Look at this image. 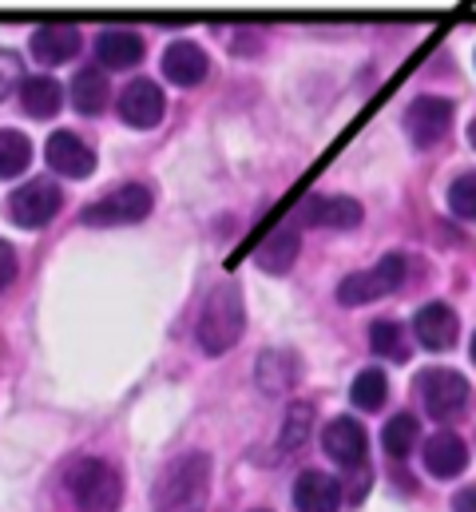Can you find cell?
<instances>
[{
  "label": "cell",
  "instance_id": "obj_1",
  "mask_svg": "<svg viewBox=\"0 0 476 512\" xmlns=\"http://www.w3.org/2000/svg\"><path fill=\"white\" fill-rule=\"evenodd\" d=\"M211 489V461L207 453H187L163 469L155 481V512H203Z\"/></svg>",
  "mask_w": 476,
  "mask_h": 512
},
{
  "label": "cell",
  "instance_id": "obj_2",
  "mask_svg": "<svg viewBox=\"0 0 476 512\" xmlns=\"http://www.w3.org/2000/svg\"><path fill=\"white\" fill-rule=\"evenodd\" d=\"M246 330V310H242V294L235 282H219L199 314V346L207 354H227Z\"/></svg>",
  "mask_w": 476,
  "mask_h": 512
},
{
  "label": "cell",
  "instance_id": "obj_3",
  "mask_svg": "<svg viewBox=\"0 0 476 512\" xmlns=\"http://www.w3.org/2000/svg\"><path fill=\"white\" fill-rule=\"evenodd\" d=\"M64 485H68V497L84 512H116L119 501H123L119 473L112 465L96 461V457L72 461L68 473H64Z\"/></svg>",
  "mask_w": 476,
  "mask_h": 512
},
{
  "label": "cell",
  "instance_id": "obj_4",
  "mask_svg": "<svg viewBox=\"0 0 476 512\" xmlns=\"http://www.w3.org/2000/svg\"><path fill=\"white\" fill-rule=\"evenodd\" d=\"M147 215H151V191L143 183H123L112 195L80 211L88 227H131V223H143Z\"/></svg>",
  "mask_w": 476,
  "mask_h": 512
},
{
  "label": "cell",
  "instance_id": "obj_5",
  "mask_svg": "<svg viewBox=\"0 0 476 512\" xmlns=\"http://www.w3.org/2000/svg\"><path fill=\"white\" fill-rule=\"evenodd\" d=\"M401 282H405V258L385 255L373 270H357L350 278H342L338 298H342V306H365V302H377L385 294H397Z\"/></svg>",
  "mask_w": 476,
  "mask_h": 512
},
{
  "label": "cell",
  "instance_id": "obj_6",
  "mask_svg": "<svg viewBox=\"0 0 476 512\" xmlns=\"http://www.w3.org/2000/svg\"><path fill=\"white\" fill-rule=\"evenodd\" d=\"M60 207H64V191L52 179H32L8 199V219L16 227H44L60 215Z\"/></svg>",
  "mask_w": 476,
  "mask_h": 512
},
{
  "label": "cell",
  "instance_id": "obj_7",
  "mask_svg": "<svg viewBox=\"0 0 476 512\" xmlns=\"http://www.w3.org/2000/svg\"><path fill=\"white\" fill-rule=\"evenodd\" d=\"M417 389H421L425 409L433 417H441V421H449L453 413H461L465 401H469V382L457 370H425L417 378Z\"/></svg>",
  "mask_w": 476,
  "mask_h": 512
},
{
  "label": "cell",
  "instance_id": "obj_8",
  "mask_svg": "<svg viewBox=\"0 0 476 512\" xmlns=\"http://www.w3.org/2000/svg\"><path fill=\"white\" fill-rule=\"evenodd\" d=\"M449 128H453V104L441 100V96H421V100H413L409 112H405V131H409V139H413L417 147L441 143V139L449 135Z\"/></svg>",
  "mask_w": 476,
  "mask_h": 512
},
{
  "label": "cell",
  "instance_id": "obj_9",
  "mask_svg": "<svg viewBox=\"0 0 476 512\" xmlns=\"http://www.w3.org/2000/svg\"><path fill=\"white\" fill-rule=\"evenodd\" d=\"M44 155H48V167H56V171L68 175V179H88V175L96 171V155H92V147H88L80 135H72V131H56V135H48Z\"/></svg>",
  "mask_w": 476,
  "mask_h": 512
},
{
  "label": "cell",
  "instance_id": "obj_10",
  "mask_svg": "<svg viewBox=\"0 0 476 512\" xmlns=\"http://www.w3.org/2000/svg\"><path fill=\"white\" fill-rule=\"evenodd\" d=\"M119 116H123V124H131V128H155L159 120H163V92H159V84H151V80H131L123 92H119Z\"/></svg>",
  "mask_w": 476,
  "mask_h": 512
},
{
  "label": "cell",
  "instance_id": "obj_11",
  "mask_svg": "<svg viewBox=\"0 0 476 512\" xmlns=\"http://www.w3.org/2000/svg\"><path fill=\"white\" fill-rule=\"evenodd\" d=\"M413 334H417V342H421L425 350H449V346L457 342V334H461V322H457L453 306H445V302H429V306L417 310V318H413Z\"/></svg>",
  "mask_w": 476,
  "mask_h": 512
},
{
  "label": "cell",
  "instance_id": "obj_12",
  "mask_svg": "<svg viewBox=\"0 0 476 512\" xmlns=\"http://www.w3.org/2000/svg\"><path fill=\"white\" fill-rule=\"evenodd\" d=\"M163 72H167L171 84H179V88H195V84L207 80L211 60H207V52H203L195 40H175V44L163 52Z\"/></svg>",
  "mask_w": 476,
  "mask_h": 512
},
{
  "label": "cell",
  "instance_id": "obj_13",
  "mask_svg": "<svg viewBox=\"0 0 476 512\" xmlns=\"http://www.w3.org/2000/svg\"><path fill=\"white\" fill-rule=\"evenodd\" d=\"M322 449L326 457H334L342 469H357L365 461V429L350 417H334L322 433Z\"/></svg>",
  "mask_w": 476,
  "mask_h": 512
},
{
  "label": "cell",
  "instance_id": "obj_14",
  "mask_svg": "<svg viewBox=\"0 0 476 512\" xmlns=\"http://www.w3.org/2000/svg\"><path fill=\"white\" fill-rule=\"evenodd\" d=\"M298 219L306 223V227H334V231H350L361 223V207H357L354 199H326V195H314V199H306L302 207H298Z\"/></svg>",
  "mask_w": 476,
  "mask_h": 512
},
{
  "label": "cell",
  "instance_id": "obj_15",
  "mask_svg": "<svg viewBox=\"0 0 476 512\" xmlns=\"http://www.w3.org/2000/svg\"><path fill=\"white\" fill-rule=\"evenodd\" d=\"M425 469L441 481H453L469 469V445L457 433H433L425 445Z\"/></svg>",
  "mask_w": 476,
  "mask_h": 512
},
{
  "label": "cell",
  "instance_id": "obj_16",
  "mask_svg": "<svg viewBox=\"0 0 476 512\" xmlns=\"http://www.w3.org/2000/svg\"><path fill=\"white\" fill-rule=\"evenodd\" d=\"M76 52H80V32L72 24H48V28L32 32V56L40 64H48V68L68 64Z\"/></svg>",
  "mask_w": 476,
  "mask_h": 512
},
{
  "label": "cell",
  "instance_id": "obj_17",
  "mask_svg": "<svg viewBox=\"0 0 476 512\" xmlns=\"http://www.w3.org/2000/svg\"><path fill=\"white\" fill-rule=\"evenodd\" d=\"M294 505L302 512H334L342 505V485L318 469H306L294 481Z\"/></svg>",
  "mask_w": 476,
  "mask_h": 512
},
{
  "label": "cell",
  "instance_id": "obj_18",
  "mask_svg": "<svg viewBox=\"0 0 476 512\" xmlns=\"http://www.w3.org/2000/svg\"><path fill=\"white\" fill-rule=\"evenodd\" d=\"M96 56L104 68H135L143 60V36L131 28H104L96 36Z\"/></svg>",
  "mask_w": 476,
  "mask_h": 512
},
{
  "label": "cell",
  "instance_id": "obj_19",
  "mask_svg": "<svg viewBox=\"0 0 476 512\" xmlns=\"http://www.w3.org/2000/svg\"><path fill=\"white\" fill-rule=\"evenodd\" d=\"M302 251V235L294 231V227H278V231H270V239L258 247V266L266 270V274H286L290 266H294V258Z\"/></svg>",
  "mask_w": 476,
  "mask_h": 512
},
{
  "label": "cell",
  "instance_id": "obj_20",
  "mask_svg": "<svg viewBox=\"0 0 476 512\" xmlns=\"http://www.w3.org/2000/svg\"><path fill=\"white\" fill-rule=\"evenodd\" d=\"M20 104L32 120H52L64 104V88L52 76H32V80L20 84Z\"/></svg>",
  "mask_w": 476,
  "mask_h": 512
},
{
  "label": "cell",
  "instance_id": "obj_21",
  "mask_svg": "<svg viewBox=\"0 0 476 512\" xmlns=\"http://www.w3.org/2000/svg\"><path fill=\"white\" fill-rule=\"evenodd\" d=\"M72 100H76V112L84 116H100L112 100V88H108V76L100 68H80L76 80H72Z\"/></svg>",
  "mask_w": 476,
  "mask_h": 512
},
{
  "label": "cell",
  "instance_id": "obj_22",
  "mask_svg": "<svg viewBox=\"0 0 476 512\" xmlns=\"http://www.w3.org/2000/svg\"><path fill=\"white\" fill-rule=\"evenodd\" d=\"M369 346H373V354L393 358V362H405V358H409L405 326H397V322H389V318H381V322L369 326Z\"/></svg>",
  "mask_w": 476,
  "mask_h": 512
},
{
  "label": "cell",
  "instance_id": "obj_23",
  "mask_svg": "<svg viewBox=\"0 0 476 512\" xmlns=\"http://www.w3.org/2000/svg\"><path fill=\"white\" fill-rule=\"evenodd\" d=\"M298 378V362L290 358V354H262V362H258V382L266 393H286L290 385Z\"/></svg>",
  "mask_w": 476,
  "mask_h": 512
},
{
  "label": "cell",
  "instance_id": "obj_24",
  "mask_svg": "<svg viewBox=\"0 0 476 512\" xmlns=\"http://www.w3.org/2000/svg\"><path fill=\"white\" fill-rule=\"evenodd\" d=\"M32 159V143L28 135L12 128H0V179H16Z\"/></svg>",
  "mask_w": 476,
  "mask_h": 512
},
{
  "label": "cell",
  "instance_id": "obj_25",
  "mask_svg": "<svg viewBox=\"0 0 476 512\" xmlns=\"http://www.w3.org/2000/svg\"><path fill=\"white\" fill-rule=\"evenodd\" d=\"M417 437H421V429H417V417H413V413H397V417L385 425V433H381V441H385V453H393L397 461L413 453Z\"/></svg>",
  "mask_w": 476,
  "mask_h": 512
},
{
  "label": "cell",
  "instance_id": "obj_26",
  "mask_svg": "<svg viewBox=\"0 0 476 512\" xmlns=\"http://www.w3.org/2000/svg\"><path fill=\"white\" fill-rule=\"evenodd\" d=\"M385 393H389V382H385L381 370H361V374L354 378V389H350L354 405L357 409H365V413L381 409V405H385Z\"/></svg>",
  "mask_w": 476,
  "mask_h": 512
},
{
  "label": "cell",
  "instance_id": "obj_27",
  "mask_svg": "<svg viewBox=\"0 0 476 512\" xmlns=\"http://www.w3.org/2000/svg\"><path fill=\"white\" fill-rule=\"evenodd\" d=\"M449 207H453V215L476 223V171H465V175L453 179V187H449Z\"/></svg>",
  "mask_w": 476,
  "mask_h": 512
},
{
  "label": "cell",
  "instance_id": "obj_28",
  "mask_svg": "<svg viewBox=\"0 0 476 512\" xmlns=\"http://www.w3.org/2000/svg\"><path fill=\"white\" fill-rule=\"evenodd\" d=\"M310 421H314V405H290V413H286V437H282V445H286V449L302 445V441H306V433H310Z\"/></svg>",
  "mask_w": 476,
  "mask_h": 512
},
{
  "label": "cell",
  "instance_id": "obj_29",
  "mask_svg": "<svg viewBox=\"0 0 476 512\" xmlns=\"http://www.w3.org/2000/svg\"><path fill=\"white\" fill-rule=\"evenodd\" d=\"M20 76H24L20 56H16V52H8V48H0V100H8V96L16 92Z\"/></svg>",
  "mask_w": 476,
  "mask_h": 512
},
{
  "label": "cell",
  "instance_id": "obj_30",
  "mask_svg": "<svg viewBox=\"0 0 476 512\" xmlns=\"http://www.w3.org/2000/svg\"><path fill=\"white\" fill-rule=\"evenodd\" d=\"M16 270H20V262H16V251H12V247L0 239V290H4V286L16 278Z\"/></svg>",
  "mask_w": 476,
  "mask_h": 512
},
{
  "label": "cell",
  "instance_id": "obj_31",
  "mask_svg": "<svg viewBox=\"0 0 476 512\" xmlns=\"http://www.w3.org/2000/svg\"><path fill=\"white\" fill-rule=\"evenodd\" d=\"M453 512H476V485L461 489V493L453 497Z\"/></svg>",
  "mask_w": 476,
  "mask_h": 512
},
{
  "label": "cell",
  "instance_id": "obj_32",
  "mask_svg": "<svg viewBox=\"0 0 476 512\" xmlns=\"http://www.w3.org/2000/svg\"><path fill=\"white\" fill-rule=\"evenodd\" d=\"M469 139H473V147H476V120L469 124Z\"/></svg>",
  "mask_w": 476,
  "mask_h": 512
},
{
  "label": "cell",
  "instance_id": "obj_33",
  "mask_svg": "<svg viewBox=\"0 0 476 512\" xmlns=\"http://www.w3.org/2000/svg\"><path fill=\"white\" fill-rule=\"evenodd\" d=\"M473 362H476V338H473Z\"/></svg>",
  "mask_w": 476,
  "mask_h": 512
},
{
  "label": "cell",
  "instance_id": "obj_34",
  "mask_svg": "<svg viewBox=\"0 0 476 512\" xmlns=\"http://www.w3.org/2000/svg\"><path fill=\"white\" fill-rule=\"evenodd\" d=\"M254 512H266V509H254Z\"/></svg>",
  "mask_w": 476,
  "mask_h": 512
}]
</instances>
